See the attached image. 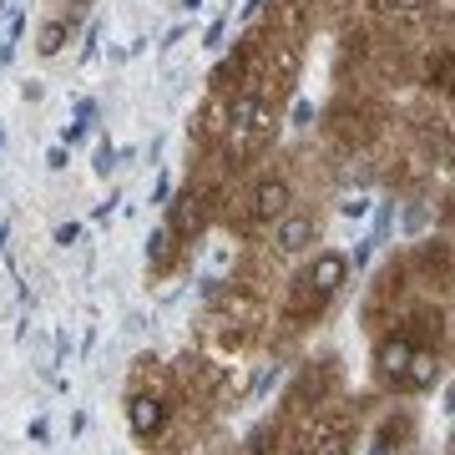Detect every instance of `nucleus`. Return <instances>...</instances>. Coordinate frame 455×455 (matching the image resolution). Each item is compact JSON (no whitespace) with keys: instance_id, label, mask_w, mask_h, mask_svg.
Returning <instances> with one entry per match:
<instances>
[{"instance_id":"1","label":"nucleus","mask_w":455,"mask_h":455,"mask_svg":"<svg viewBox=\"0 0 455 455\" xmlns=\"http://www.w3.org/2000/svg\"><path fill=\"white\" fill-rule=\"evenodd\" d=\"M127 420H132V430L137 435H157L163 430V420H167V405L157 400V395H137L127 405Z\"/></svg>"},{"instance_id":"2","label":"nucleus","mask_w":455,"mask_h":455,"mask_svg":"<svg viewBox=\"0 0 455 455\" xmlns=\"http://www.w3.org/2000/svg\"><path fill=\"white\" fill-rule=\"evenodd\" d=\"M289 197H293V193H289V182L268 178V182H259V193H253V212L274 223V218H283V212H289Z\"/></svg>"},{"instance_id":"3","label":"nucleus","mask_w":455,"mask_h":455,"mask_svg":"<svg viewBox=\"0 0 455 455\" xmlns=\"http://www.w3.org/2000/svg\"><path fill=\"white\" fill-rule=\"evenodd\" d=\"M344 274H349V263H344L339 253H324V259L314 263L309 283H314V289H319V293H334V289H339V283H344Z\"/></svg>"},{"instance_id":"4","label":"nucleus","mask_w":455,"mask_h":455,"mask_svg":"<svg viewBox=\"0 0 455 455\" xmlns=\"http://www.w3.org/2000/svg\"><path fill=\"white\" fill-rule=\"evenodd\" d=\"M314 243V223L309 218H278V248H289V253H299V248H309Z\"/></svg>"},{"instance_id":"5","label":"nucleus","mask_w":455,"mask_h":455,"mask_svg":"<svg viewBox=\"0 0 455 455\" xmlns=\"http://www.w3.org/2000/svg\"><path fill=\"white\" fill-rule=\"evenodd\" d=\"M435 374H440V364H435V355H410V364H405V379L410 390H425V385H435Z\"/></svg>"},{"instance_id":"6","label":"nucleus","mask_w":455,"mask_h":455,"mask_svg":"<svg viewBox=\"0 0 455 455\" xmlns=\"http://www.w3.org/2000/svg\"><path fill=\"white\" fill-rule=\"evenodd\" d=\"M410 355H415V349H410L405 339H395V344H385V349H379V364H385V374H395V379H400V374H405V364H410Z\"/></svg>"},{"instance_id":"7","label":"nucleus","mask_w":455,"mask_h":455,"mask_svg":"<svg viewBox=\"0 0 455 455\" xmlns=\"http://www.w3.org/2000/svg\"><path fill=\"white\" fill-rule=\"evenodd\" d=\"M228 116H233V127H253V116H259V101H253V97H238L233 107H228Z\"/></svg>"},{"instance_id":"8","label":"nucleus","mask_w":455,"mask_h":455,"mask_svg":"<svg viewBox=\"0 0 455 455\" xmlns=\"http://www.w3.org/2000/svg\"><path fill=\"white\" fill-rule=\"evenodd\" d=\"M61 46H66V26L61 20H51L46 31H41V56H56Z\"/></svg>"},{"instance_id":"9","label":"nucleus","mask_w":455,"mask_h":455,"mask_svg":"<svg viewBox=\"0 0 455 455\" xmlns=\"http://www.w3.org/2000/svg\"><path fill=\"white\" fill-rule=\"evenodd\" d=\"M167 243H172V233H167V228H163V233H152V238H147V259L167 263Z\"/></svg>"},{"instance_id":"10","label":"nucleus","mask_w":455,"mask_h":455,"mask_svg":"<svg viewBox=\"0 0 455 455\" xmlns=\"http://www.w3.org/2000/svg\"><path fill=\"white\" fill-rule=\"evenodd\" d=\"M390 11H400V16H415V11H425V0H385Z\"/></svg>"},{"instance_id":"11","label":"nucleus","mask_w":455,"mask_h":455,"mask_svg":"<svg viewBox=\"0 0 455 455\" xmlns=\"http://www.w3.org/2000/svg\"><path fill=\"white\" fill-rule=\"evenodd\" d=\"M193 218H197V208H193V197H182V208H178V223L188 228V223H193Z\"/></svg>"},{"instance_id":"12","label":"nucleus","mask_w":455,"mask_h":455,"mask_svg":"<svg viewBox=\"0 0 455 455\" xmlns=\"http://www.w3.org/2000/svg\"><path fill=\"white\" fill-rule=\"evenodd\" d=\"M182 5H188V11H197V5H203V0H182Z\"/></svg>"}]
</instances>
